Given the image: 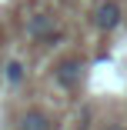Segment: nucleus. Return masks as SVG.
I'll return each instance as SVG.
<instances>
[{
  "instance_id": "nucleus-3",
  "label": "nucleus",
  "mask_w": 127,
  "mask_h": 130,
  "mask_svg": "<svg viewBox=\"0 0 127 130\" xmlns=\"http://www.w3.org/2000/svg\"><path fill=\"white\" fill-rule=\"evenodd\" d=\"M47 34H54V17H50V13H34V17L27 20V37L44 40Z\"/></svg>"
},
{
  "instance_id": "nucleus-5",
  "label": "nucleus",
  "mask_w": 127,
  "mask_h": 130,
  "mask_svg": "<svg viewBox=\"0 0 127 130\" xmlns=\"http://www.w3.org/2000/svg\"><path fill=\"white\" fill-rule=\"evenodd\" d=\"M4 73H7V80H10V84H20V80H23V63H20V60H10Z\"/></svg>"
},
{
  "instance_id": "nucleus-6",
  "label": "nucleus",
  "mask_w": 127,
  "mask_h": 130,
  "mask_svg": "<svg viewBox=\"0 0 127 130\" xmlns=\"http://www.w3.org/2000/svg\"><path fill=\"white\" fill-rule=\"evenodd\" d=\"M110 130H124V127H117V123H114V127H110Z\"/></svg>"
},
{
  "instance_id": "nucleus-1",
  "label": "nucleus",
  "mask_w": 127,
  "mask_h": 130,
  "mask_svg": "<svg viewBox=\"0 0 127 130\" xmlns=\"http://www.w3.org/2000/svg\"><path fill=\"white\" fill-rule=\"evenodd\" d=\"M120 7L114 4V0H100V4L94 7V23H97V27L100 30H117L120 27Z\"/></svg>"
},
{
  "instance_id": "nucleus-4",
  "label": "nucleus",
  "mask_w": 127,
  "mask_h": 130,
  "mask_svg": "<svg viewBox=\"0 0 127 130\" xmlns=\"http://www.w3.org/2000/svg\"><path fill=\"white\" fill-rule=\"evenodd\" d=\"M20 130H50V117L44 110H27L20 117Z\"/></svg>"
},
{
  "instance_id": "nucleus-2",
  "label": "nucleus",
  "mask_w": 127,
  "mask_h": 130,
  "mask_svg": "<svg viewBox=\"0 0 127 130\" xmlns=\"http://www.w3.org/2000/svg\"><path fill=\"white\" fill-rule=\"evenodd\" d=\"M80 60H64L57 70H54V77H57V84L60 87H77L80 84Z\"/></svg>"
}]
</instances>
